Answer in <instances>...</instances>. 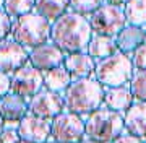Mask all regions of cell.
Returning a JSON list of instances; mask_svg holds the SVG:
<instances>
[{
    "instance_id": "obj_11",
    "label": "cell",
    "mask_w": 146,
    "mask_h": 143,
    "mask_svg": "<svg viewBox=\"0 0 146 143\" xmlns=\"http://www.w3.org/2000/svg\"><path fill=\"white\" fill-rule=\"evenodd\" d=\"M18 133L23 140L31 143L47 142L50 137V122L49 119H42L31 112H26L18 122Z\"/></svg>"
},
{
    "instance_id": "obj_33",
    "label": "cell",
    "mask_w": 146,
    "mask_h": 143,
    "mask_svg": "<svg viewBox=\"0 0 146 143\" xmlns=\"http://www.w3.org/2000/svg\"><path fill=\"white\" fill-rule=\"evenodd\" d=\"M3 3H5V0H0V10H3Z\"/></svg>"
},
{
    "instance_id": "obj_35",
    "label": "cell",
    "mask_w": 146,
    "mask_h": 143,
    "mask_svg": "<svg viewBox=\"0 0 146 143\" xmlns=\"http://www.w3.org/2000/svg\"><path fill=\"white\" fill-rule=\"evenodd\" d=\"M42 143H57V142H55V140H54V142H49V140H47V142H42Z\"/></svg>"
},
{
    "instance_id": "obj_14",
    "label": "cell",
    "mask_w": 146,
    "mask_h": 143,
    "mask_svg": "<svg viewBox=\"0 0 146 143\" xmlns=\"http://www.w3.org/2000/svg\"><path fill=\"white\" fill-rule=\"evenodd\" d=\"M127 132L138 138H146V101L133 102L123 116Z\"/></svg>"
},
{
    "instance_id": "obj_1",
    "label": "cell",
    "mask_w": 146,
    "mask_h": 143,
    "mask_svg": "<svg viewBox=\"0 0 146 143\" xmlns=\"http://www.w3.org/2000/svg\"><path fill=\"white\" fill-rule=\"evenodd\" d=\"M91 37L93 29L89 18L72 10L65 11L50 25V41L65 54L86 51Z\"/></svg>"
},
{
    "instance_id": "obj_27",
    "label": "cell",
    "mask_w": 146,
    "mask_h": 143,
    "mask_svg": "<svg viewBox=\"0 0 146 143\" xmlns=\"http://www.w3.org/2000/svg\"><path fill=\"white\" fill-rule=\"evenodd\" d=\"M21 140L18 128L15 127H3V130L0 132V142L2 143H18Z\"/></svg>"
},
{
    "instance_id": "obj_23",
    "label": "cell",
    "mask_w": 146,
    "mask_h": 143,
    "mask_svg": "<svg viewBox=\"0 0 146 143\" xmlns=\"http://www.w3.org/2000/svg\"><path fill=\"white\" fill-rule=\"evenodd\" d=\"M130 91L136 101H146V70H138L131 75Z\"/></svg>"
},
{
    "instance_id": "obj_22",
    "label": "cell",
    "mask_w": 146,
    "mask_h": 143,
    "mask_svg": "<svg viewBox=\"0 0 146 143\" xmlns=\"http://www.w3.org/2000/svg\"><path fill=\"white\" fill-rule=\"evenodd\" d=\"M3 10H5L11 18L26 15V13L34 10V0H5Z\"/></svg>"
},
{
    "instance_id": "obj_32",
    "label": "cell",
    "mask_w": 146,
    "mask_h": 143,
    "mask_svg": "<svg viewBox=\"0 0 146 143\" xmlns=\"http://www.w3.org/2000/svg\"><path fill=\"white\" fill-rule=\"evenodd\" d=\"M78 143H98V142H93V140H84V142H78Z\"/></svg>"
},
{
    "instance_id": "obj_19",
    "label": "cell",
    "mask_w": 146,
    "mask_h": 143,
    "mask_svg": "<svg viewBox=\"0 0 146 143\" xmlns=\"http://www.w3.org/2000/svg\"><path fill=\"white\" fill-rule=\"evenodd\" d=\"M70 83H72V76L68 73V70L63 67V64L44 72V86L49 91L62 93L68 88Z\"/></svg>"
},
{
    "instance_id": "obj_21",
    "label": "cell",
    "mask_w": 146,
    "mask_h": 143,
    "mask_svg": "<svg viewBox=\"0 0 146 143\" xmlns=\"http://www.w3.org/2000/svg\"><path fill=\"white\" fill-rule=\"evenodd\" d=\"M123 11L128 25L146 26V0H128L123 5Z\"/></svg>"
},
{
    "instance_id": "obj_20",
    "label": "cell",
    "mask_w": 146,
    "mask_h": 143,
    "mask_svg": "<svg viewBox=\"0 0 146 143\" xmlns=\"http://www.w3.org/2000/svg\"><path fill=\"white\" fill-rule=\"evenodd\" d=\"M70 8V0H34V11L54 23Z\"/></svg>"
},
{
    "instance_id": "obj_2",
    "label": "cell",
    "mask_w": 146,
    "mask_h": 143,
    "mask_svg": "<svg viewBox=\"0 0 146 143\" xmlns=\"http://www.w3.org/2000/svg\"><path fill=\"white\" fill-rule=\"evenodd\" d=\"M63 102L68 112H75L78 116L91 114L104 102V86L96 78H80L68 85Z\"/></svg>"
},
{
    "instance_id": "obj_30",
    "label": "cell",
    "mask_w": 146,
    "mask_h": 143,
    "mask_svg": "<svg viewBox=\"0 0 146 143\" xmlns=\"http://www.w3.org/2000/svg\"><path fill=\"white\" fill-rule=\"evenodd\" d=\"M128 2V0H104V3H109V5H117V7H123Z\"/></svg>"
},
{
    "instance_id": "obj_7",
    "label": "cell",
    "mask_w": 146,
    "mask_h": 143,
    "mask_svg": "<svg viewBox=\"0 0 146 143\" xmlns=\"http://www.w3.org/2000/svg\"><path fill=\"white\" fill-rule=\"evenodd\" d=\"M50 137L57 143H78L84 137V120L75 112H60L50 122Z\"/></svg>"
},
{
    "instance_id": "obj_15",
    "label": "cell",
    "mask_w": 146,
    "mask_h": 143,
    "mask_svg": "<svg viewBox=\"0 0 146 143\" xmlns=\"http://www.w3.org/2000/svg\"><path fill=\"white\" fill-rule=\"evenodd\" d=\"M115 43H117V49L120 52L131 54L141 44L146 43V28L127 23V26L122 28L119 34L115 36Z\"/></svg>"
},
{
    "instance_id": "obj_36",
    "label": "cell",
    "mask_w": 146,
    "mask_h": 143,
    "mask_svg": "<svg viewBox=\"0 0 146 143\" xmlns=\"http://www.w3.org/2000/svg\"><path fill=\"white\" fill-rule=\"evenodd\" d=\"M0 143H2V142H0Z\"/></svg>"
},
{
    "instance_id": "obj_26",
    "label": "cell",
    "mask_w": 146,
    "mask_h": 143,
    "mask_svg": "<svg viewBox=\"0 0 146 143\" xmlns=\"http://www.w3.org/2000/svg\"><path fill=\"white\" fill-rule=\"evenodd\" d=\"M11 33V16L5 10H0V41L10 36Z\"/></svg>"
},
{
    "instance_id": "obj_25",
    "label": "cell",
    "mask_w": 146,
    "mask_h": 143,
    "mask_svg": "<svg viewBox=\"0 0 146 143\" xmlns=\"http://www.w3.org/2000/svg\"><path fill=\"white\" fill-rule=\"evenodd\" d=\"M131 64L136 70H146V43L131 52Z\"/></svg>"
},
{
    "instance_id": "obj_24",
    "label": "cell",
    "mask_w": 146,
    "mask_h": 143,
    "mask_svg": "<svg viewBox=\"0 0 146 143\" xmlns=\"http://www.w3.org/2000/svg\"><path fill=\"white\" fill-rule=\"evenodd\" d=\"M102 3H104V0H70V10L83 16H89Z\"/></svg>"
},
{
    "instance_id": "obj_31",
    "label": "cell",
    "mask_w": 146,
    "mask_h": 143,
    "mask_svg": "<svg viewBox=\"0 0 146 143\" xmlns=\"http://www.w3.org/2000/svg\"><path fill=\"white\" fill-rule=\"evenodd\" d=\"M3 127H5V120L2 119V116H0V132L3 130Z\"/></svg>"
},
{
    "instance_id": "obj_18",
    "label": "cell",
    "mask_w": 146,
    "mask_h": 143,
    "mask_svg": "<svg viewBox=\"0 0 146 143\" xmlns=\"http://www.w3.org/2000/svg\"><path fill=\"white\" fill-rule=\"evenodd\" d=\"M119 51L117 49V43H115L114 36H102V34H94L91 37V41L88 44L86 52L94 59V60H101L115 54Z\"/></svg>"
},
{
    "instance_id": "obj_4",
    "label": "cell",
    "mask_w": 146,
    "mask_h": 143,
    "mask_svg": "<svg viewBox=\"0 0 146 143\" xmlns=\"http://www.w3.org/2000/svg\"><path fill=\"white\" fill-rule=\"evenodd\" d=\"M123 128V116L112 109H96L84 122V135L98 143H110Z\"/></svg>"
},
{
    "instance_id": "obj_17",
    "label": "cell",
    "mask_w": 146,
    "mask_h": 143,
    "mask_svg": "<svg viewBox=\"0 0 146 143\" xmlns=\"http://www.w3.org/2000/svg\"><path fill=\"white\" fill-rule=\"evenodd\" d=\"M133 94H131L130 88L123 86H109L104 91V104L107 109L117 112H123L133 104Z\"/></svg>"
},
{
    "instance_id": "obj_13",
    "label": "cell",
    "mask_w": 146,
    "mask_h": 143,
    "mask_svg": "<svg viewBox=\"0 0 146 143\" xmlns=\"http://www.w3.org/2000/svg\"><path fill=\"white\" fill-rule=\"evenodd\" d=\"M63 67L68 70L72 80L73 78L80 80V78H86V76H89L93 73L94 67H96V60L86 51H83V52H72L65 55Z\"/></svg>"
},
{
    "instance_id": "obj_29",
    "label": "cell",
    "mask_w": 146,
    "mask_h": 143,
    "mask_svg": "<svg viewBox=\"0 0 146 143\" xmlns=\"http://www.w3.org/2000/svg\"><path fill=\"white\" fill-rule=\"evenodd\" d=\"M110 143H143L141 142V138H138V137H135V135H122L120 133L119 137L115 138V140H112Z\"/></svg>"
},
{
    "instance_id": "obj_6",
    "label": "cell",
    "mask_w": 146,
    "mask_h": 143,
    "mask_svg": "<svg viewBox=\"0 0 146 143\" xmlns=\"http://www.w3.org/2000/svg\"><path fill=\"white\" fill-rule=\"evenodd\" d=\"M89 25L94 34L115 37L122 28L127 26L123 7L102 3L93 15H89Z\"/></svg>"
},
{
    "instance_id": "obj_5",
    "label": "cell",
    "mask_w": 146,
    "mask_h": 143,
    "mask_svg": "<svg viewBox=\"0 0 146 143\" xmlns=\"http://www.w3.org/2000/svg\"><path fill=\"white\" fill-rule=\"evenodd\" d=\"M96 80L102 86H123L131 80L133 64L123 52H115L106 59H101L94 67Z\"/></svg>"
},
{
    "instance_id": "obj_8",
    "label": "cell",
    "mask_w": 146,
    "mask_h": 143,
    "mask_svg": "<svg viewBox=\"0 0 146 143\" xmlns=\"http://www.w3.org/2000/svg\"><path fill=\"white\" fill-rule=\"evenodd\" d=\"M44 86V72L31 64L21 65L13 73H10V91L23 96L25 99L34 96Z\"/></svg>"
},
{
    "instance_id": "obj_12",
    "label": "cell",
    "mask_w": 146,
    "mask_h": 143,
    "mask_svg": "<svg viewBox=\"0 0 146 143\" xmlns=\"http://www.w3.org/2000/svg\"><path fill=\"white\" fill-rule=\"evenodd\" d=\"M63 59H65V52L60 51L54 43H44L37 47H33L29 52V64L41 72L62 65Z\"/></svg>"
},
{
    "instance_id": "obj_9",
    "label": "cell",
    "mask_w": 146,
    "mask_h": 143,
    "mask_svg": "<svg viewBox=\"0 0 146 143\" xmlns=\"http://www.w3.org/2000/svg\"><path fill=\"white\" fill-rule=\"evenodd\" d=\"M65 109L63 98L58 93L54 91H39L34 96H31V101L28 104V112H31L42 119H54Z\"/></svg>"
},
{
    "instance_id": "obj_3",
    "label": "cell",
    "mask_w": 146,
    "mask_h": 143,
    "mask_svg": "<svg viewBox=\"0 0 146 143\" xmlns=\"http://www.w3.org/2000/svg\"><path fill=\"white\" fill-rule=\"evenodd\" d=\"M50 25L44 16L33 10L26 15L11 18V37L26 49L37 47L50 39Z\"/></svg>"
},
{
    "instance_id": "obj_28",
    "label": "cell",
    "mask_w": 146,
    "mask_h": 143,
    "mask_svg": "<svg viewBox=\"0 0 146 143\" xmlns=\"http://www.w3.org/2000/svg\"><path fill=\"white\" fill-rule=\"evenodd\" d=\"M10 91V75L0 70V96L7 94Z\"/></svg>"
},
{
    "instance_id": "obj_10",
    "label": "cell",
    "mask_w": 146,
    "mask_h": 143,
    "mask_svg": "<svg viewBox=\"0 0 146 143\" xmlns=\"http://www.w3.org/2000/svg\"><path fill=\"white\" fill-rule=\"evenodd\" d=\"M26 62H29V54L25 46L16 43L13 37H5L0 41V70L2 72L10 75Z\"/></svg>"
},
{
    "instance_id": "obj_34",
    "label": "cell",
    "mask_w": 146,
    "mask_h": 143,
    "mask_svg": "<svg viewBox=\"0 0 146 143\" xmlns=\"http://www.w3.org/2000/svg\"><path fill=\"white\" fill-rule=\"evenodd\" d=\"M18 143H31V142H28V140H23V138H21V140H20Z\"/></svg>"
},
{
    "instance_id": "obj_37",
    "label": "cell",
    "mask_w": 146,
    "mask_h": 143,
    "mask_svg": "<svg viewBox=\"0 0 146 143\" xmlns=\"http://www.w3.org/2000/svg\"><path fill=\"white\" fill-rule=\"evenodd\" d=\"M145 143H146V142H145Z\"/></svg>"
},
{
    "instance_id": "obj_16",
    "label": "cell",
    "mask_w": 146,
    "mask_h": 143,
    "mask_svg": "<svg viewBox=\"0 0 146 143\" xmlns=\"http://www.w3.org/2000/svg\"><path fill=\"white\" fill-rule=\"evenodd\" d=\"M28 112V102L23 96L8 91L0 96V116L3 120L20 122V119Z\"/></svg>"
}]
</instances>
